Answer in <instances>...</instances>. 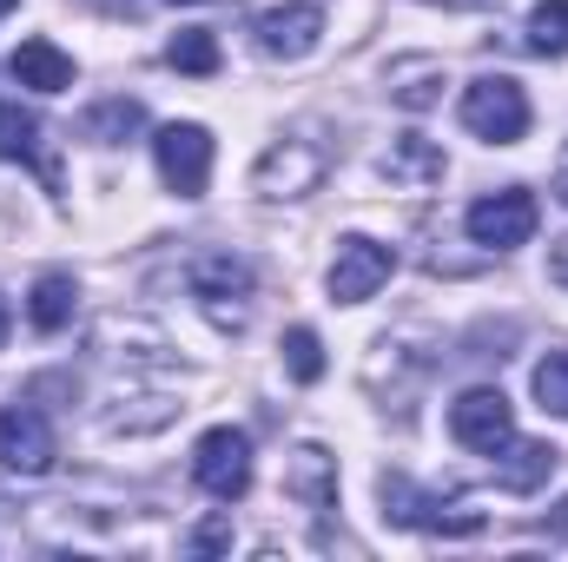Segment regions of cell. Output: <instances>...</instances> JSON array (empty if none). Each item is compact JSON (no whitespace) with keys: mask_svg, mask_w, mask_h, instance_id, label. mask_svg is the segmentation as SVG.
I'll return each mask as SVG.
<instances>
[{"mask_svg":"<svg viewBox=\"0 0 568 562\" xmlns=\"http://www.w3.org/2000/svg\"><path fill=\"white\" fill-rule=\"evenodd\" d=\"M165 67H179V73H219V40L205 33V27H185L172 47H165Z\"/></svg>","mask_w":568,"mask_h":562,"instance_id":"obj_17","label":"cell"},{"mask_svg":"<svg viewBox=\"0 0 568 562\" xmlns=\"http://www.w3.org/2000/svg\"><path fill=\"white\" fill-rule=\"evenodd\" d=\"M179 7H199V0H179Z\"/></svg>","mask_w":568,"mask_h":562,"instance_id":"obj_28","label":"cell"},{"mask_svg":"<svg viewBox=\"0 0 568 562\" xmlns=\"http://www.w3.org/2000/svg\"><path fill=\"white\" fill-rule=\"evenodd\" d=\"M556 199L568 205V145H562V159H556Z\"/></svg>","mask_w":568,"mask_h":562,"instance_id":"obj_25","label":"cell"},{"mask_svg":"<svg viewBox=\"0 0 568 562\" xmlns=\"http://www.w3.org/2000/svg\"><path fill=\"white\" fill-rule=\"evenodd\" d=\"M192 298L219 318V324H245V311H252V265L239 259V252H205V259H192Z\"/></svg>","mask_w":568,"mask_h":562,"instance_id":"obj_5","label":"cell"},{"mask_svg":"<svg viewBox=\"0 0 568 562\" xmlns=\"http://www.w3.org/2000/svg\"><path fill=\"white\" fill-rule=\"evenodd\" d=\"M549 279H556V284L568 291V239L556 245V252H549Z\"/></svg>","mask_w":568,"mask_h":562,"instance_id":"obj_23","label":"cell"},{"mask_svg":"<svg viewBox=\"0 0 568 562\" xmlns=\"http://www.w3.org/2000/svg\"><path fill=\"white\" fill-rule=\"evenodd\" d=\"M13 7H20V0H0V20H7V13H13Z\"/></svg>","mask_w":568,"mask_h":562,"instance_id":"obj_26","label":"cell"},{"mask_svg":"<svg viewBox=\"0 0 568 562\" xmlns=\"http://www.w3.org/2000/svg\"><path fill=\"white\" fill-rule=\"evenodd\" d=\"M536 219H542L536 192H529V185H503V192H489V199H476V205L463 212V232H469L483 252H516V245L536 239Z\"/></svg>","mask_w":568,"mask_h":562,"instance_id":"obj_2","label":"cell"},{"mask_svg":"<svg viewBox=\"0 0 568 562\" xmlns=\"http://www.w3.org/2000/svg\"><path fill=\"white\" fill-rule=\"evenodd\" d=\"M317 40H324V7H311V0L258 13V53H272V60H304V53H317Z\"/></svg>","mask_w":568,"mask_h":562,"instance_id":"obj_9","label":"cell"},{"mask_svg":"<svg viewBox=\"0 0 568 562\" xmlns=\"http://www.w3.org/2000/svg\"><path fill=\"white\" fill-rule=\"evenodd\" d=\"M140 120H145L140 100H106V107H100V113L87 120V133H93L100 145H120L126 133H133V127H140Z\"/></svg>","mask_w":568,"mask_h":562,"instance_id":"obj_21","label":"cell"},{"mask_svg":"<svg viewBox=\"0 0 568 562\" xmlns=\"http://www.w3.org/2000/svg\"><path fill=\"white\" fill-rule=\"evenodd\" d=\"M449 436H456L463 450H476V456H496V450L516 436V411H509V398H503L496 384L463 391V398L449 404Z\"/></svg>","mask_w":568,"mask_h":562,"instance_id":"obj_6","label":"cell"},{"mask_svg":"<svg viewBox=\"0 0 568 562\" xmlns=\"http://www.w3.org/2000/svg\"><path fill=\"white\" fill-rule=\"evenodd\" d=\"M284 371H291L297 384H317V378H324V344H317L311 324H291V331H284Z\"/></svg>","mask_w":568,"mask_h":562,"instance_id":"obj_18","label":"cell"},{"mask_svg":"<svg viewBox=\"0 0 568 562\" xmlns=\"http://www.w3.org/2000/svg\"><path fill=\"white\" fill-rule=\"evenodd\" d=\"M390 272H397V252L364 239V232H351V239H337V259H331V298L337 304H364V298H377L390 284Z\"/></svg>","mask_w":568,"mask_h":562,"instance_id":"obj_7","label":"cell"},{"mask_svg":"<svg viewBox=\"0 0 568 562\" xmlns=\"http://www.w3.org/2000/svg\"><path fill=\"white\" fill-rule=\"evenodd\" d=\"M152 159H159L165 192H179V199H205V185H212V133H205L199 120H172V127H159V133H152Z\"/></svg>","mask_w":568,"mask_h":562,"instance_id":"obj_4","label":"cell"},{"mask_svg":"<svg viewBox=\"0 0 568 562\" xmlns=\"http://www.w3.org/2000/svg\"><path fill=\"white\" fill-rule=\"evenodd\" d=\"M463 127L489 145H516L529 133V93L509 73H483L463 87Z\"/></svg>","mask_w":568,"mask_h":562,"instance_id":"obj_1","label":"cell"},{"mask_svg":"<svg viewBox=\"0 0 568 562\" xmlns=\"http://www.w3.org/2000/svg\"><path fill=\"white\" fill-rule=\"evenodd\" d=\"M60 456L53 443V423L40 418L33 404H0V463L20 470V476H47Z\"/></svg>","mask_w":568,"mask_h":562,"instance_id":"obj_8","label":"cell"},{"mask_svg":"<svg viewBox=\"0 0 568 562\" xmlns=\"http://www.w3.org/2000/svg\"><path fill=\"white\" fill-rule=\"evenodd\" d=\"M33 152H40V120L0 100V159H33Z\"/></svg>","mask_w":568,"mask_h":562,"instance_id":"obj_20","label":"cell"},{"mask_svg":"<svg viewBox=\"0 0 568 562\" xmlns=\"http://www.w3.org/2000/svg\"><path fill=\"white\" fill-rule=\"evenodd\" d=\"M529 47L549 53V60H562L568 53V0H542V7L529 13Z\"/></svg>","mask_w":568,"mask_h":562,"instance_id":"obj_19","label":"cell"},{"mask_svg":"<svg viewBox=\"0 0 568 562\" xmlns=\"http://www.w3.org/2000/svg\"><path fill=\"white\" fill-rule=\"evenodd\" d=\"M192 483H199L212 503H239V496L252 490V436L232 430V423L205 430V436L192 443Z\"/></svg>","mask_w":568,"mask_h":562,"instance_id":"obj_3","label":"cell"},{"mask_svg":"<svg viewBox=\"0 0 568 562\" xmlns=\"http://www.w3.org/2000/svg\"><path fill=\"white\" fill-rule=\"evenodd\" d=\"M536 404L556 411V418H568V351H549V358L536 364Z\"/></svg>","mask_w":568,"mask_h":562,"instance_id":"obj_22","label":"cell"},{"mask_svg":"<svg viewBox=\"0 0 568 562\" xmlns=\"http://www.w3.org/2000/svg\"><path fill=\"white\" fill-rule=\"evenodd\" d=\"M284 496H297L304 510H331L337 503V456L317 443H297L284 463Z\"/></svg>","mask_w":568,"mask_h":562,"instance_id":"obj_11","label":"cell"},{"mask_svg":"<svg viewBox=\"0 0 568 562\" xmlns=\"http://www.w3.org/2000/svg\"><path fill=\"white\" fill-rule=\"evenodd\" d=\"M192 543H199V550H225V523H205V530H199Z\"/></svg>","mask_w":568,"mask_h":562,"instance_id":"obj_24","label":"cell"},{"mask_svg":"<svg viewBox=\"0 0 568 562\" xmlns=\"http://www.w3.org/2000/svg\"><path fill=\"white\" fill-rule=\"evenodd\" d=\"M13 80L33 87V93H67L73 87V60L53 40H20L13 47Z\"/></svg>","mask_w":568,"mask_h":562,"instance_id":"obj_14","label":"cell"},{"mask_svg":"<svg viewBox=\"0 0 568 562\" xmlns=\"http://www.w3.org/2000/svg\"><path fill=\"white\" fill-rule=\"evenodd\" d=\"M317 172H324V159H317L311 145H272L252 179H258V192H272V199H297V192L317 185Z\"/></svg>","mask_w":568,"mask_h":562,"instance_id":"obj_12","label":"cell"},{"mask_svg":"<svg viewBox=\"0 0 568 562\" xmlns=\"http://www.w3.org/2000/svg\"><path fill=\"white\" fill-rule=\"evenodd\" d=\"M384 516H390V523H404V530H443V536H476V530H483V516H476V510L449 516L436 496H417L404 476H384Z\"/></svg>","mask_w":568,"mask_h":562,"instance_id":"obj_10","label":"cell"},{"mask_svg":"<svg viewBox=\"0 0 568 562\" xmlns=\"http://www.w3.org/2000/svg\"><path fill=\"white\" fill-rule=\"evenodd\" d=\"M489 463H496V483H503V490L529 496V490H542V483H549V470H556V450H549V443H536V436H509V443H503Z\"/></svg>","mask_w":568,"mask_h":562,"instance_id":"obj_13","label":"cell"},{"mask_svg":"<svg viewBox=\"0 0 568 562\" xmlns=\"http://www.w3.org/2000/svg\"><path fill=\"white\" fill-rule=\"evenodd\" d=\"M0 344H7V304H0Z\"/></svg>","mask_w":568,"mask_h":562,"instance_id":"obj_27","label":"cell"},{"mask_svg":"<svg viewBox=\"0 0 568 562\" xmlns=\"http://www.w3.org/2000/svg\"><path fill=\"white\" fill-rule=\"evenodd\" d=\"M73 311H80V284L67 279V272H47V279L33 284V298H27L33 331H67V324H73Z\"/></svg>","mask_w":568,"mask_h":562,"instance_id":"obj_15","label":"cell"},{"mask_svg":"<svg viewBox=\"0 0 568 562\" xmlns=\"http://www.w3.org/2000/svg\"><path fill=\"white\" fill-rule=\"evenodd\" d=\"M384 179H397V185H429V179H443V152L417 133H404V140L384 152Z\"/></svg>","mask_w":568,"mask_h":562,"instance_id":"obj_16","label":"cell"}]
</instances>
